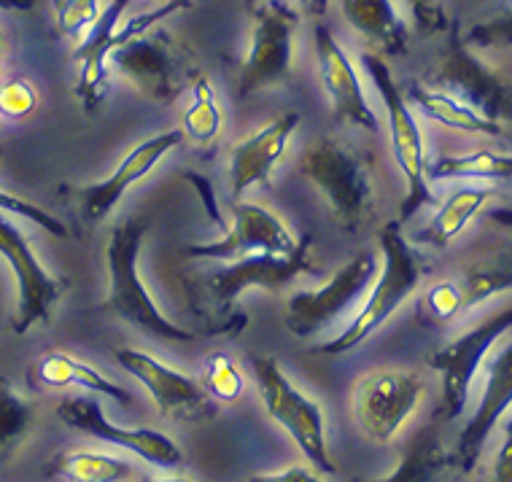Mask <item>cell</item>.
<instances>
[{"label":"cell","instance_id":"1","mask_svg":"<svg viewBox=\"0 0 512 482\" xmlns=\"http://www.w3.org/2000/svg\"><path fill=\"white\" fill-rule=\"evenodd\" d=\"M143 237H146L143 219H124L111 229L106 246L108 294L103 299V310L159 342H195L197 334L162 316L149 289L143 286L138 272Z\"/></svg>","mask_w":512,"mask_h":482},{"label":"cell","instance_id":"2","mask_svg":"<svg viewBox=\"0 0 512 482\" xmlns=\"http://www.w3.org/2000/svg\"><path fill=\"white\" fill-rule=\"evenodd\" d=\"M380 254H383L380 278L370 286L367 299L359 307L356 318L337 334L335 340L318 345L316 353H321V356H343V353L359 348L421 286L424 264H421V256L415 254V248L410 246V240L402 235V224L397 219L380 229Z\"/></svg>","mask_w":512,"mask_h":482},{"label":"cell","instance_id":"3","mask_svg":"<svg viewBox=\"0 0 512 482\" xmlns=\"http://www.w3.org/2000/svg\"><path fill=\"white\" fill-rule=\"evenodd\" d=\"M300 170L324 197L340 227L356 232L367 224L375 205V186L370 162L356 146L335 135H321L305 146Z\"/></svg>","mask_w":512,"mask_h":482},{"label":"cell","instance_id":"4","mask_svg":"<svg viewBox=\"0 0 512 482\" xmlns=\"http://www.w3.org/2000/svg\"><path fill=\"white\" fill-rule=\"evenodd\" d=\"M362 68L370 76L372 87L378 89L380 103L386 108V119H389V138H391V151L397 159V167L405 176V200L399 205V224H405L421 211L424 205H432V189H429V178H426V146H424V132L415 122L410 103H407L405 92L394 81V73L389 71L386 60L380 54L364 52L359 57Z\"/></svg>","mask_w":512,"mask_h":482},{"label":"cell","instance_id":"5","mask_svg":"<svg viewBox=\"0 0 512 482\" xmlns=\"http://www.w3.org/2000/svg\"><path fill=\"white\" fill-rule=\"evenodd\" d=\"M108 62L151 103H173L200 76L192 52L159 27L114 49Z\"/></svg>","mask_w":512,"mask_h":482},{"label":"cell","instance_id":"6","mask_svg":"<svg viewBox=\"0 0 512 482\" xmlns=\"http://www.w3.org/2000/svg\"><path fill=\"white\" fill-rule=\"evenodd\" d=\"M251 367H254L256 386L267 407V415L297 442L305 458L316 466V472L335 474L337 464L329 456L321 404L302 394L273 356H254Z\"/></svg>","mask_w":512,"mask_h":482},{"label":"cell","instance_id":"7","mask_svg":"<svg viewBox=\"0 0 512 482\" xmlns=\"http://www.w3.org/2000/svg\"><path fill=\"white\" fill-rule=\"evenodd\" d=\"M300 11L292 0H259L254 6V33L238 76V97L259 95L265 89L289 84L294 60V36Z\"/></svg>","mask_w":512,"mask_h":482},{"label":"cell","instance_id":"8","mask_svg":"<svg viewBox=\"0 0 512 482\" xmlns=\"http://www.w3.org/2000/svg\"><path fill=\"white\" fill-rule=\"evenodd\" d=\"M426 380L415 369H370L354 386V421L375 445H389L424 402Z\"/></svg>","mask_w":512,"mask_h":482},{"label":"cell","instance_id":"9","mask_svg":"<svg viewBox=\"0 0 512 482\" xmlns=\"http://www.w3.org/2000/svg\"><path fill=\"white\" fill-rule=\"evenodd\" d=\"M375 272H378V256L372 251H359L351 256L321 289L300 291L289 299L283 316L286 329L302 340L329 329L370 291Z\"/></svg>","mask_w":512,"mask_h":482},{"label":"cell","instance_id":"10","mask_svg":"<svg viewBox=\"0 0 512 482\" xmlns=\"http://www.w3.org/2000/svg\"><path fill=\"white\" fill-rule=\"evenodd\" d=\"M512 329V305L496 310L480 324L472 326L469 332L456 337L448 345H442L429 356V367L437 369L442 377V404L448 421H456L464 415L469 402V391L475 383L480 364L486 361L488 351L494 348L496 340Z\"/></svg>","mask_w":512,"mask_h":482},{"label":"cell","instance_id":"11","mask_svg":"<svg viewBox=\"0 0 512 482\" xmlns=\"http://www.w3.org/2000/svg\"><path fill=\"white\" fill-rule=\"evenodd\" d=\"M0 259L9 264L17 281L14 332L27 334L36 324L49 321L54 305L60 302L65 291V281L54 278L52 272L38 262L25 232L3 216H0Z\"/></svg>","mask_w":512,"mask_h":482},{"label":"cell","instance_id":"12","mask_svg":"<svg viewBox=\"0 0 512 482\" xmlns=\"http://www.w3.org/2000/svg\"><path fill=\"white\" fill-rule=\"evenodd\" d=\"M310 248H313V235L305 232L289 256L254 254L235 259L227 267L211 272L205 278V289L219 310H227L248 289L281 291L283 286H289L294 278H300L305 272H318L310 259Z\"/></svg>","mask_w":512,"mask_h":482},{"label":"cell","instance_id":"13","mask_svg":"<svg viewBox=\"0 0 512 482\" xmlns=\"http://www.w3.org/2000/svg\"><path fill=\"white\" fill-rule=\"evenodd\" d=\"M114 359L127 375H133L149 391L162 418L197 423L208 421L213 415L211 396L195 377L181 375L168 364L154 359L151 353L135 351V348H116Z\"/></svg>","mask_w":512,"mask_h":482},{"label":"cell","instance_id":"14","mask_svg":"<svg viewBox=\"0 0 512 482\" xmlns=\"http://www.w3.org/2000/svg\"><path fill=\"white\" fill-rule=\"evenodd\" d=\"M57 418H60L68 429H76L81 434L108 442V445L124 447L135 456H141L146 464L159 466V469H176L181 466L184 456L181 447L157 429H127V426H116L103 410V404L87 396H71L65 402L57 404Z\"/></svg>","mask_w":512,"mask_h":482},{"label":"cell","instance_id":"15","mask_svg":"<svg viewBox=\"0 0 512 482\" xmlns=\"http://www.w3.org/2000/svg\"><path fill=\"white\" fill-rule=\"evenodd\" d=\"M232 221H235V227L221 240L186 246L184 256L216 259V262H235V259L254 254L289 256L297 248V240H300L273 211H267L262 205H254V202H235L232 205Z\"/></svg>","mask_w":512,"mask_h":482},{"label":"cell","instance_id":"16","mask_svg":"<svg viewBox=\"0 0 512 482\" xmlns=\"http://www.w3.org/2000/svg\"><path fill=\"white\" fill-rule=\"evenodd\" d=\"M186 141V135L181 127L168 132H157V135H151L143 143H138L135 149L127 151V157L116 165V170L111 176H106L98 184H89L84 189L76 192V200H79V211L81 219L87 221V224H100L103 219L111 216L119 200H122V194L130 189L133 184L143 181V178L149 176L151 170L162 162V159L168 157L170 151L178 149L181 143Z\"/></svg>","mask_w":512,"mask_h":482},{"label":"cell","instance_id":"17","mask_svg":"<svg viewBox=\"0 0 512 482\" xmlns=\"http://www.w3.org/2000/svg\"><path fill=\"white\" fill-rule=\"evenodd\" d=\"M316 57H318V73H321V84L327 89L329 106H332V116L337 122H345L364 132H378L380 122L372 106L367 103L362 81L356 73L354 62L345 54L332 30L327 25L316 27Z\"/></svg>","mask_w":512,"mask_h":482},{"label":"cell","instance_id":"18","mask_svg":"<svg viewBox=\"0 0 512 482\" xmlns=\"http://www.w3.org/2000/svg\"><path fill=\"white\" fill-rule=\"evenodd\" d=\"M512 407V342L496 351V356L486 364V388L480 396L475 415L469 418L459 437L456 458L461 472H472L483 456L491 431L502 421L504 412Z\"/></svg>","mask_w":512,"mask_h":482},{"label":"cell","instance_id":"19","mask_svg":"<svg viewBox=\"0 0 512 482\" xmlns=\"http://www.w3.org/2000/svg\"><path fill=\"white\" fill-rule=\"evenodd\" d=\"M300 127V114L286 111L265 127H259L254 135H248L246 141H240L232 149L230 157V184L235 197L251 189V186H267L273 178V170L283 159L286 143Z\"/></svg>","mask_w":512,"mask_h":482},{"label":"cell","instance_id":"20","mask_svg":"<svg viewBox=\"0 0 512 482\" xmlns=\"http://www.w3.org/2000/svg\"><path fill=\"white\" fill-rule=\"evenodd\" d=\"M130 6V0H111L106 9H100V17L95 25L89 27V33L73 52L76 62V97L87 114H95V108L106 100L108 95V57L114 49V33L119 30L124 11Z\"/></svg>","mask_w":512,"mask_h":482},{"label":"cell","instance_id":"21","mask_svg":"<svg viewBox=\"0 0 512 482\" xmlns=\"http://www.w3.org/2000/svg\"><path fill=\"white\" fill-rule=\"evenodd\" d=\"M345 22L354 33L378 49L380 57H399L407 52V25L394 0H340Z\"/></svg>","mask_w":512,"mask_h":482},{"label":"cell","instance_id":"22","mask_svg":"<svg viewBox=\"0 0 512 482\" xmlns=\"http://www.w3.org/2000/svg\"><path fill=\"white\" fill-rule=\"evenodd\" d=\"M407 97V103H413L426 119H432V122L442 124V127H451V130L459 132H469V135H488V138H499L502 135V124L494 122V119H488L480 111L459 100V97H453L451 92H442V89L434 87H424V84H418L413 81L410 87L402 89Z\"/></svg>","mask_w":512,"mask_h":482},{"label":"cell","instance_id":"23","mask_svg":"<svg viewBox=\"0 0 512 482\" xmlns=\"http://www.w3.org/2000/svg\"><path fill=\"white\" fill-rule=\"evenodd\" d=\"M33 375L44 388H84V391H95L100 396L114 399L116 404H130V394L122 386L111 383L100 369H95L87 361L76 359L71 353L65 351H52L46 353L44 359L38 361L33 367Z\"/></svg>","mask_w":512,"mask_h":482},{"label":"cell","instance_id":"24","mask_svg":"<svg viewBox=\"0 0 512 482\" xmlns=\"http://www.w3.org/2000/svg\"><path fill=\"white\" fill-rule=\"evenodd\" d=\"M491 197H494L491 186H461L442 202L440 211L434 213L432 221L415 235V240L421 246L445 248L453 237H459L464 232V227L475 219L477 213L486 208Z\"/></svg>","mask_w":512,"mask_h":482},{"label":"cell","instance_id":"25","mask_svg":"<svg viewBox=\"0 0 512 482\" xmlns=\"http://www.w3.org/2000/svg\"><path fill=\"white\" fill-rule=\"evenodd\" d=\"M440 73L442 84L448 81L451 87H459V95L453 97L464 100L469 95L475 100L472 108L496 122V111L504 108V89L496 87L494 79L483 71V65H477L467 52H456L442 62Z\"/></svg>","mask_w":512,"mask_h":482},{"label":"cell","instance_id":"26","mask_svg":"<svg viewBox=\"0 0 512 482\" xmlns=\"http://www.w3.org/2000/svg\"><path fill=\"white\" fill-rule=\"evenodd\" d=\"M46 474L65 482H127L133 466L100 450H68L46 464Z\"/></svg>","mask_w":512,"mask_h":482},{"label":"cell","instance_id":"27","mask_svg":"<svg viewBox=\"0 0 512 482\" xmlns=\"http://www.w3.org/2000/svg\"><path fill=\"white\" fill-rule=\"evenodd\" d=\"M429 181H445V178H480V181H510L512 178V154L477 149L469 154L434 159L426 165Z\"/></svg>","mask_w":512,"mask_h":482},{"label":"cell","instance_id":"28","mask_svg":"<svg viewBox=\"0 0 512 482\" xmlns=\"http://www.w3.org/2000/svg\"><path fill=\"white\" fill-rule=\"evenodd\" d=\"M36 423L33 404L11 388L6 377L0 375V461H6L17 453L22 442L30 437Z\"/></svg>","mask_w":512,"mask_h":482},{"label":"cell","instance_id":"29","mask_svg":"<svg viewBox=\"0 0 512 482\" xmlns=\"http://www.w3.org/2000/svg\"><path fill=\"white\" fill-rule=\"evenodd\" d=\"M184 135L195 143H213L221 132V108L213 84L203 73L192 81V106L184 116Z\"/></svg>","mask_w":512,"mask_h":482},{"label":"cell","instance_id":"30","mask_svg":"<svg viewBox=\"0 0 512 482\" xmlns=\"http://www.w3.org/2000/svg\"><path fill=\"white\" fill-rule=\"evenodd\" d=\"M200 386L208 391L211 399L219 402H238L243 391H246V377L240 372V367L227 356V353H211L203 361V377Z\"/></svg>","mask_w":512,"mask_h":482},{"label":"cell","instance_id":"31","mask_svg":"<svg viewBox=\"0 0 512 482\" xmlns=\"http://www.w3.org/2000/svg\"><path fill=\"white\" fill-rule=\"evenodd\" d=\"M54 14L62 36H87L100 17V0H54Z\"/></svg>","mask_w":512,"mask_h":482},{"label":"cell","instance_id":"32","mask_svg":"<svg viewBox=\"0 0 512 482\" xmlns=\"http://www.w3.org/2000/svg\"><path fill=\"white\" fill-rule=\"evenodd\" d=\"M38 106L36 87L27 79H9L0 84V119H27Z\"/></svg>","mask_w":512,"mask_h":482},{"label":"cell","instance_id":"33","mask_svg":"<svg viewBox=\"0 0 512 482\" xmlns=\"http://www.w3.org/2000/svg\"><path fill=\"white\" fill-rule=\"evenodd\" d=\"M0 213H11V216H17V219L33 221L36 227H41L44 232H49V235L60 237V240L62 237H68V227H65L60 219H54L52 213L44 211L36 202H27L25 197L3 192V189H0Z\"/></svg>","mask_w":512,"mask_h":482},{"label":"cell","instance_id":"34","mask_svg":"<svg viewBox=\"0 0 512 482\" xmlns=\"http://www.w3.org/2000/svg\"><path fill=\"white\" fill-rule=\"evenodd\" d=\"M467 44L480 49H510L512 46V11L480 22L467 33Z\"/></svg>","mask_w":512,"mask_h":482},{"label":"cell","instance_id":"35","mask_svg":"<svg viewBox=\"0 0 512 482\" xmlns=\"http://www.w3.org/2000/svg\"><path fill=\"white\" fill-rule=\"evenodd\" d=\"M426 310H429L437 321H453L459 313H464L459 283L456 281L434 283L432 289L426 291Z\"/></svg>","mask_w":512,"mask_h":482},{"label":"cell","instance_id":"36","mask_svg":"<svg viewBox=\"0 0 512 482\" xmlns=\"http://www.w3.org/2000/svg\"><path fill=\"white\" fill-rule=\"evenodd\" d=\"M405 6L410 11V17H413L415 27L424 36H434V33H442L448 27L442 0H405Z\"/></svg>","mask_w":512,"mask_h":482},{"label":"cell","instance_id":"37","mask_svg":"<svg viewBox=\"0 0 512 482\" xmlns=\"http://www.w3.org/2000/svg\"><path fill=\"white\" fill-rule=\"evenodd\" d=\"M494 482H512V421L504 429V442L496 453Z\"/></svg>","mask_w":512,"mask_h":482},{"label":"cell","instance_id":"38","mask_svg":"<svg viewBox=\"0 0 512 482\" xmlns=\"http://www.w3.org/2000/svg\"><path fill=\"white\" fill-rule=\"evenodd\" d=\"M248 482H324V480H321L313 469H305V466H289V469H283V472L251 477Z\"/></svg>","mask_w":512,"mask_h":482},{"label":"cell","instance_id":"39","mask_svg":"<svg viewBox=\"0 0 512 482\" xmlns=\"http://www.w3.org/2000/svg\"><path fill=\"white\" fill-rule=\"evenodd\" d=\"M248 6H256L259 0H246ZM302 9L310 11V14H316V17H321V14H327L329 9V0H297Z\"/></svg>","mask_w":512,"mask_h":482},{"label":"cell","instance_id":"40","mask_svg":"<svg viewBox=\"0 0 512 482\" xmlns=\"http://www.w3.org/2000/svg\"><path fill=\"white\" fill-rule=\"evenodd\" d=\"M0 9L3 11H33L36 9V0H0Z\"/></svg>","mask_w":512,"mask_h":482},{"label":"cell","instance_id":"41","mask_svg":"<svg viewBox=\"0 0 512 482\" xmlns=\"http://www.w3.org/2000/svg\"><path fill=\"white\" fill-rule=\"evenodd\" d=\"M6 52H9V38L3 33V27H0V65L6 60Z\"/></svg>","mask_w":512,"mask_h":482},{"label":"cell","instance_id":"42","mask_svg":"<svg viewBox=\"0 0 512 482\" xmlns=\"http://www.w3.org/2000/svg\"><path fill=\"white\" fill-rule=\"evenodd\" d=\"M165 3H192V0H157V6H165Z\"/></svg>","mask_w":512,"mask_h":482},{"label":"cell","instance_id":"43","mask_svg":"<svg viewBox=\"0 0 512 482\" xmlns=\"http://www.w3.org/2000/svg\"><path fill=\"white\" fill-rule=\"evenodd\" d=\"M138 482H186V480H138Z\"/></svg>","mask_w":512,"mask_h":482}]
</instances>
